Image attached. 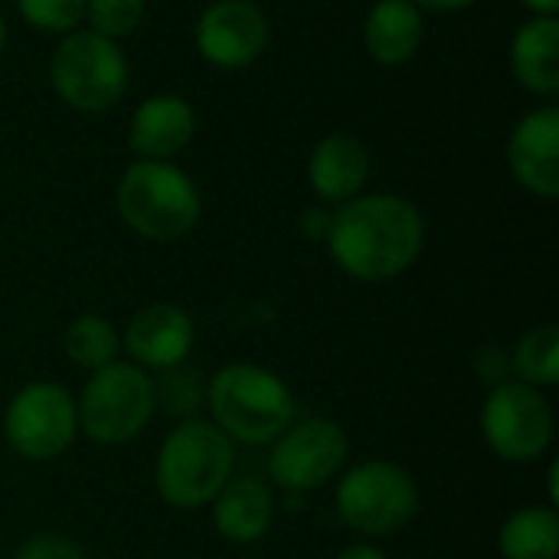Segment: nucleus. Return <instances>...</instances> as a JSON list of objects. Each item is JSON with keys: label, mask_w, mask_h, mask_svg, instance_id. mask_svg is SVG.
Segmentation results:
<instances>
[{"label": "nucleus", "mask_w": 559, "mask_h": 559, "mask_svg": "<svg viewBox=\"0 0 559 559\" xmlns=\"http://www.w3.org/2000/svg\"><path fill=\"white\" fill-rule=\"evenodd\" d=\"M328 249L357 282H390L416 265L426 246L419 206L400 193H360L331 213Z\"/></svg>", "instance_id": "nucleus-1"}, {"label": "nucleus", "mask_w": 559, "mask_h": 559, "mask_svg": "<svg viewBox=\"0 0 559 559\" xmlns=\"http://www.w3.org/2000/svg\"><path fill=\"white\" fill-rule=\"evenodd\" d=\"M118 216L151 242H177L200 223L203 200L193 177L174 160H131L115 187Z\"/></svg>", "instance_id": "nucleus-2"}, {"label": "nucleus", "mask_w": 559, "mask_h": 559, "mask_svg": "<svg viewBox=\"0 0 559 559\" xmlns=\"http://www.w3.org/2000/svg\"><path fill=\"white\" fill-rule=\"evenodd\" d=\"M236 468V445L206 419H183L167 432L154 462L157 495L177 511L213 504Z\"/></svg>", "instance_id": "nucleus-3"}, {"label": "nucleus", "mask_w": 559, "mask_h": 559, "mask_svg": "<svg viewBox=\"0 0 559 559\" xmlns=\"http://www.w3.org/2000/svg\"><path fill=\"white\" fill-rule=\"evenodd\" d=\"M213 426L229 442L272 445L295 423V396L278 373L255 364H229L206 383Z\"/></svg>", "instance_id": "nucleus-4"}, {"label": "nucleus", "mask_w": 559, "mask_h": 559, "mask_svg": "<svg viewBox=\"0 0 559 559\" xmlns=\"http://www.w3.org/2000/svg\"><path fill=\"white\" fill-rule=\"evenodd\" d=\"M124 49L92 29H72L59 39L49 59V82L56 98L79 115H102L128 92Z\"/></svg>", "instance_id": "nucleus-5"}, {"label": "nucleus", "mask_w": 559, "mask_h": 559, "mask_svg": "<svg viewBox=\"0 0 559 559\" xmlns=\"http://www.w3.org/2000/svg\"><path fill=\"white\" fill-rule=\"evenodd\" d=\"M79 413V429L98 442V445H124L138 439L151 416L157 413L154 406V380L147 370L134 364H108L88 377L75 400Z\"/></svg>", "instance_id": "nucleus-6"}, {"label": "nucleus", "mask_w": 559, "mask_h": 559, "mask_svg": "<svg viewBox=\"0 0 559 559\" xmlns=\"http://www.w3.org/2000/svg\"><path fill=\"white\" fill-rule=\"evenodd\" d=\"M341 521L364 537H390L403 531L419 511V488L413 475L396 462L354 465L334 495Z\"/></svg>", "instance_id": "nucleus-7"}, {"label": "nucleus", "mask_w": 559, "mask_h": 559, "mask_svg": "<svg viewBox=\"0 0 559 559\" xmlns=\"http://www.w3.org/2000/svg\"><path fill=\"white\" fill-rule=\"evenodd\" d=\"M481 436L488 449L511 465L537 462L554 442L550 400L518 380L495 386L481 409Z\"/></svg>", "instance_id": "nucleus-8"}, {"label": "nucleus", "mask_w": 559, "mask_h": 559, "mask_svg": "<svg viewBox=\"0 0 559 559\" xmlns=\"http://www.w3.org/2000/svg\"><path fill=\"white\" fill-rule=\"evenodd\" d=\"M3 432L10 449L26 462L59 459L79 432L72 393L49 380L26 383L7 406Z\"/></svg>", "instance_id": "nucleus-9"}, {"label": "nucleus", "mask_w": 559, "mask_h": 559, "mask_svg": "<svg viewBox=\"0 0 559 559\" xmlns=\"http://www.w3.org/2000/svg\"><path fill=\"white\" fill-rule=\"evenodd\" d=\"M347 462V432L334 419L292 423L272 445L269 472L272 481L288 495H305L331 481Z\"/></svg>", "instance_id": "nucleus-10"}, {"label": "nucleus", "mask_w": 559, "mask_h": 559, "mask_svg": "<svg viewBox=\"0 0 559 559\" xmlns=\"http://www.w3.org/2000/svg\"><path fill=\"white\" fill-rule=\"evenodd\" d=\"M193 46L213 69H246L269 46V20L252 0H213L193 26Z\"/></svg>", "instance_id": "nucleus-11"}, {"label": "nucleus", "mask_w": 559, "mask_h": 559, "mask_svg": "<svg viewBox=\"0 0 559 559\" xmlns=\"http://www.w3.org/2000/svg\"><path fill=\"white\" fill-rule=\"evenodd\" d=\"M511 177L540 200L559 197V108L544 105L527 111L508 138Z\"/></svg>", "instance_id": "nucleus-12"}, {"label": "nucleus", "mask_w": 559, "mask_h": 559, "mask_svg": "<svg viewBox=\"0 0 559 559\" xmlns=\"http://www.w3.org/2000/svg\"><path fill=\"white\" fill-rule=\"evenodd\" d=\"M193 341L197 331L190 314L167 301L141 308L124 328V347L131 354V364L141 370H167L187 364Z\"/></svg>", "instance_id": "nucleus-13"}, {"label": "nucleus", "mask_w": 559, "mask_h": 559, "mask_svg": "<svg viewBox=\"0 0 559 559\" xmlns=\"http://www.w3.org/2000/svg\"><path fill=\"white\" fill-rule=\"evenodd\" d=\"M197 134V111L183 95H147L128 124V147L138 160H174Z\"/></svg>", "instance_id": "nucleus-14"}, {"label": "nucleus", "mask_w": 559, "mask_h": 559, "mask_svg": "<svg viewBox=\"0 0 559 559\" xmlns=\"http://www.w3.org/2000/svg\"><path fill=\"white\" fill-rule=\"evenodd\" d=\"M308 180L318 200L324 203H347L360 197L370 180V151L360 138L347 131L324 134L308 157Z\"/></svg>", "instance_id": "nucleus-15"}, {"label": "nucleus", "mask_w": 559, "mask_h": 559, "mask_svg": "<svg viewBox=\"0 0 559 559\" xmlns=\"http://www.w3.org/2000/svg\"><path fill=\"white\" fill-rule=\"evenodd\" d=\"M426 39L423 10L413 0H377L364 20V46L380 66L409 62Z\"/></svg>", "instance_id": "nucleus-16"}, {"label": "nucleus", "mask_w": 559, "mask_h": 559, "mask_svg": "<svg viewBox=\"0 0 559 559\" xmlns=\"http://www.w3.org/2000/svg\"><path fill=\"white\" fill-rule=\"evenodd\" d=\"M275 518L272 491L255 478H229L213 498V524L229 544H259Z\"/></svg>", "instance_id": "nucleus-17"}, {"label": "nucleus", "mask_w": 559, "mask_h": 559, "mask_svg": "<svg viewBox=\"0 0 559 559\" xmlns=\"http://www.w3.org/2000/svg\"><path fill=\"white\" fill-rule=\"evenodd\" d=\"M511 69L518 82L544 98L559 92V20L531 16L511 39Z\"/></svg>", "instance_id": "nucleus-18"}, {"label": "nucleus", "mask_w": 559, "mask_h": 559, "mask_svg": "<svg viewBox=\"0 0 559 559\" xmlns=\"http://www.w3.org/2000/svg\"><path fill=\"white\" fill-rule=\"evenodd\" d=\"M498 550L504 559H557L559 518L554 508H521L514 511L501 534Z\"/></svg>", "instance_id": "nucleus-19"}, {"label": "nucleus", "mask_w": 559, "mask_h": 559, "mask_svg": "<svg viewBox=\"0 0 559 559\" xmlns=\"http://www.w3.org/2000/svg\"><path fill=\"white\" fill-rule=\"evenodd\" d=\"M511 373L518 383H527L534 390H547L559 383V328L557 324H540L527 331L514 354H511Z\"/></svg>", "instance_id": "nucleus-20"}, {"label": "nucleus", "mask_w": 559, "mask_h": 559, "mask_svg": "<svg viewBox=\"0 0 559 559\" xmlns=\"http://www.w3.org/2000/svg\"><path fill=\"white\" fill-rule=\"evenodd\" d=\"M118 344H121V341H118V331H115L111 321L102 318V314H79V318L66 328V334H62L66 357H69L75 367L88 370V373H95V370L115 364Z\"/></svg>", "instance_id": "nucleus-21"}, {"label": "nucleus", "mask_w": 559, "mask_h": 559, "mask_svg": "<svg viewBox=\"0 0 559 559\" xmlns=\"http://www.w3.org/2000/svg\"><path fill=\"white\" fill-rule=\"evenodd\" d=\"M206 383L197 367L177 364L167 370H157L154 380V406L177 416V419H193L206 406Z\"/></svg>", "instance_id": "nucleus-22"}, {"label": "nucleus", "mask_w": 559, "mask_h": 559, "mask_svg": "<svg viewBox=\"0 0 559 559\" xmlns=\"http://www.w3.org/2000/svg\"><path fill=\"white\" fill-rule=\"evenodd\" d=\"M144 10L147 0H85V23L92 33L118 43L141 26Z\"/></svg>", "instance_id": "nucleus-23"}, {"label": "nucleus", "mask_w": 559, "mask_h": 559, "mask_svg": "<svg viewBox=\"0 0 559 559\" xmlns=\"http://www.w3.org/2000/svg\"><path fill=\"white\" fill-rule=\"evenodd\" d=\"M16 10L33 29L52 36L82 29L85 23V0H16Z\"/></svg>", "instance_id": "nucleus-24"}, {"label": "nucleus", "mask_w": 559, "mask_h": 559, "mask_svg": "<svg viewBox=\"0 0 559 559\" xmlns=\"http://www.w3.org/2000/svg\"><path fill=\"white\" fill-rule=\"evenodd\" d=\"M16 559H85L82 550L69 540V537H59V534H39V537H29L20 550Z\"/></svg>", "instance_id": "nucleus-25"}, {"label": "nucleus", "mask_w": 559, "mask_h": 559, "mask_svg": "<svg viewBox=\"0 0 559 559\" xmlns=\"http://www.w3.org/2000/svg\"><path fill=\"white\" fill-rule=\"evenodd\" d=\"M475 370H478V380L495 390L511 380V354L504 347L488 344L475 354Z\"/></svg>", "instance_id": "nucleus-26"}, {"label": "nucleus", "mask_w": 559, "mask_h": 559, "mask_svg": "<svg viewBox=\"0 0 559 559\" xmlns=\"http://www.w3.org/2000/svg\"><path fill=\"white\" fill-rule=\"evenodd\" d=\"M298 229L314 239V242H324L328 239V229H331V213L324 206H311L298 216Z\"/></svg>", "instance_id": "nucleus-27"}, {"label": "nucleus", "mask_w": 559, "mask_h": 559, "mask_svg": "<svg viewBox=\"0 0 559 559\" xmlns=\"http://www.w3.org/2000/svg\"><path fill=\"white\" fill-rule=\"evenodd\" d=\"M423 13L429 10V13H459V10H468V7H475L478 0H413Z\"/></svg>", "instance_id": "nucleus-28"}, {"label": "nucleus", "mask_w": 559, "mask_h": 559, "mask_svg": "<svg viewBox=\"0 0 559 559\" xmlns=\"http://www.w3.org/2000/svg\"><path fill=\"white\" fill-rule=\"evenodd\" d=\"M337 559H386L383 557V550L380 547H373V544H350V547H344Z\"/></svg>", "instance_id": "nucleus-29"}, {"label": "nucleus", "mask_w": 559, "mask_h": 559, "mask_svg": "<svg viewBox=\"0 0 559 559\" xmlns=\"http://www.w3.org/2000/svg\"><path fill=\"white\" fill-rule=\"evenodd\" d=\"M531 16H557L559 13V0H521Z\"/></svg>", "instance_id": "nucleus-30"}, {"label": "nucleus", "mask_w": 559, "mask_h": 559, "mask_svg": "<svg viewBox=\"0 0 559 559\" xmlns=\"http://www.w3.org/2000/svg\"><path fill=\"white\" fill-rule=\"evenodd\" d=\"M557 478H559V465H557V462H554V465H550V475H547V481H550V504H554V508H557V504H559Z\"/></svg>", "instance_id": "nucleus-31"}, {"label": "nucleus", "mask_w": 559, "mask_h": 559, "mask_svg": "<svg viewBox=\"0 0 559 559\" xmlns=\"http://www.w3.org/2000/svg\"><path fill=\"white\" fill-rule=\"evenodd\" d=\"M7 49V20L0 16V52Z\"/></svg>", "instance_id": "nucleus-32"}, {"label": "nucleus", "mask_w": 559, "mask_h": 559, "mask_svg": "<svg viewBox=\"0 0 559 559\" xmlns=\"http://www.w3.org/2000/svg\"><path fill=\"white\" fill-rule=\"evenodd\" d=\"M252 3H255V0H252Z\"/></svg>", "instance_id": "nucleus-33"}]
</instances>
